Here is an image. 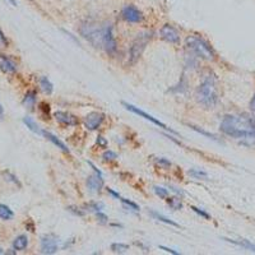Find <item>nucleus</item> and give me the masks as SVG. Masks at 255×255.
<instances>
[{"label": "nucleus", "instance_id": "f257e3e1", "mask_svg": "<svg viewBox=\"0 0 255 255\" xmlns=\"http://www.w3.org/2000/svg\"><path fill=\"white\" fill-rule=\"evenodd\" d=\"M221 131L242 144L255 145V119L248 114L224 115L220 125Z\"/></svg>", "mask_w": 255, "mask_h": 255}, {"label": "nucleus", "instance_id": "f03ea898", "mask_svg": "<svg viewBox=\"0 0 255 255\" xmlns=\"http://www.w3.org/2000/svg\"><path fill=\"white\" fill-rule=\"evenodd\" d=\"M197 101L200 105L206 107H214L220 100V88H218V80L214 74H208L200 83L195 92Z\"/></svg>", "mask_w": 255, "mask_h": 255}, {"label": "nucleus", "instance_id": "7ed1b4c3", "mask_svg": "<svg viewBox=\"0 0 255 255\" xmlns=\"http://www.w3.org/2000/svg\"><path fill=\"white\" fill-rule=\"evenodd\" d=\"M185 42L186 48H189L191 52H194L195 55L199 56V58L204 59V60H214V58H216V54H214L212 46L202 37L189 36L186 38Z\"/></svg>", "mask_w": 255, "mask_h": 255}, {"label": "nucleus", "instance_id": "20e7f679", "mask_svg": "<svg viewBox=\"0 0 255 255\" xmlns=\"http://www.w3.org/2000/svg\"><path fill=\"white\" fill-rule=\"evenodd\" d=\"M105 26H100L92 22H87L80 27V35L90 41L95 48H102V37H104Z\"/></svg>", "mask_w": 255, "mask_h": 255}, {"label": "nucleus", "instance_id": "39448f33", "mask_svg": "<svg viewBox=\"0 0 255 255\" xmlns=\"http://www.w3.org/2000/svg\"><path fill=\"white\" fill-rule=\"evenodd\" d=\"M151 40V35L149 33H141L138 35V37L135 38V41L133 42V45H131L130 48V63H135L141 58L142 52L144 51L145 46L148 44V41Z\"/></svg>", "mask_w": 255, "mask_h": 255}, {"label": "nucleus", "instance_id": "423d86ee", "mask_svg": "<svg viewBox=\"0 0 255 255\" xmlns=\"http://www.w3.org/2000/svg\"><path fill=\"white\" fill-rule=\"evenodd\" d=\"M121 104H123V106H125V109H127V110H129V111H130V112H133V114L138 115V116H142V117H143V119L151 121V123H153V124L157 125V127L162 128V129H165V130H170V131H171V133H174V134H177V133H176V131L174 130V129H171V128H169L166 124H163L162 121L157 120L156 117H153V116H152V115L147 114V112H144V111L141 110V109H138V107L133 106V105L128 104V102H124V101H123Z\"/></svg>", "mask_w": 255, "mask_h": 255}, {"label": "nucleus", "instance_id": "0eeeda50", "mask_svg": "<svg viewBox=\"0 0 255 255\" xmlns=\"http://www.w3.org/2000/svg\"><path fill=\"white\" fill-rule=\"evenodd\" d=\"M102 48H105V51L107 54H110V55L115 54L117 50L116 40H115L114 33H112V26L111 24L105 26L104 37H102Z\"/></svg>", "mask_w": 255, "mask_h": 255}, {"label": "nucleus", "instance_id": "6e6552de", "mask_svg": "<svg viewBox=\"0 0 255 255\" xmlns=\"http://www.w3.org/2000/svg\"><path fill=\"white\" fill-rule=\"evenodd\" d=\"M121 16L129 23H139L143 21V14L134 5H125L121 11Z\"/></svg>", "mask_w": 255, "mask_h": 255}, {"label": "nucleus", "instance_id": "1a4fd4ad", "mask_svg": "<svg viewBox=\"0 0 255 255\" xmlns=\"http://www.w3.org/2000/svg\"><path fill=\"white\" fill-rule=\"evenodd\" d=\"M58 239L54 235H45L41 239V253L42 254H55L59 250Z\"/></svg>", "mask_w": 255, "mask_h": 255}, {"label": "nucleus", "instance_id": "9d476101", "mask_svg": "<svg viewBox=\"0 0 255 255\" xmlns=\"http://www.w3.org/2000/svg\"><path fill=\"white\" fill-rule=\"evenodd\" d=\"M105 120V115L102 112H98V111H93L90 112L84 117V125L88 130H96L101 127L102 121Z\"/></svg>", "mask_w": 255, "mask_h": 255}, {"label": "nucleus", "instance_id": "9b49d317", "mask_svg": "<svg viewBox=\"0 0 255 255\" xmlns=\"http://www.w3.org/2000/svg\"><path fill=\"white\" fill-rule=\"evenodd\" d=\"M161 37L165 40V41L170 42V44H179L180 42V35L177 30L170 24H165L162 28H161Z\"/></svg>", "mask_w": 255, "mask_h": 255}, {"label": "nucleus", "instance_id": "f8f14e48", "mask_svg": "<svg viewBox=\"0 0 255 255\" xmlns=\"http://www.w3.org/2000/svg\"><path fill=\"white\" fill-rule=\"evenodd\" d=\"M55 119L58 123H60L64 127H76V125L80 124L78 117L69 114V112H65V111H56Z\"/></svg>", "mask_w": 255, "mask_h": 255}, {"label": "nucleus", "instance_id": "ddd939ff", "mask_svg": "<svg viewBox=\"0 0 255 255\" xmlns=\"http://www.w3.org/2000/svg\"><path fill=\"white\" fill-rule=\"evenodd\" d=\"M87 186H88V189L93 193H98L101 189H102V186H104V179H102V174H97L96 175H91L88 176V179H87Z\"/></svg>", "mask_w": 255, "mask_h": 255}, {"label": "nucleus", "instance_id": "4468645a", "mask_svg": "<svg viewBox=\"0 0 255 255\" xmlns=\"http://www.w3.org/2000/svg\"><path fill=\"white\" fill-rule=\"evenodd\" d=\"M0 70L8 74H13L17 70V64L7 55H0Z\"/></svg>", "mask_w": 255, "mask_h": 255}, {"label": "nucleus", "instance_id": "2eb2a0df", "mask_svg": "<svg viewBox=\"0 0 255 255\" xmlns=\"http://www.w3.org/2000/svg\"><path fill=\"white\" fill-rule=\"evenodd\" d=\"M107 191H109V193H110L111 195H112V197H115V198H116V199L120 200L121 203H123V206H124V207L127 208V209L133 210V212H139V209H141L138 204H135L134 202H131V200H129V199H125V198L121 197L120 194H117L116 191H114V190H112V189H107Z\"/></svg>", "mask_w": 255, "mask_h": 255}, {"label": "nucleus", "instance_id": "dca6fc26", "mask_svg": "<svg viewBox=\"0 0 255 255\" xmlns=\"http://www.w3.org/2000/svg\"><path fill=\"white\" fill-rule=\"evenodd\" d=\"M42 135H44V137H45L46 139H48V141L51 142L52 144L56 145V147H58V148L60 149V151L64 152V153H69V152H70L69 148H68V147H66V145L64 144V143H63V142L60 141V139L56 138L55 135L51 134L50 131H44V133H42Z\"/></svg>", "mask_w": 255, "mask_h": 255}, {"label": "nucleus", "instance_id": "f3484780", "mask_svg": "<svg viewBox=\"0 0 255 255\" xmlns=\"http://www.w3.org/2000/svg\"><path fill=\"white\" fill-rule=\"evenodd\" d=\"M224 240L228 242H232V244L238 245V246H241L244 248L245 250H249V252L255 253V244H253L252 241H249L246 239H238V240H235V239H227L224 238Z\"/></svg>", "mask_w": 255, "mask_h": 255}, {"label": "nucleus", "instance_id": "a211bd4d", "mask_svg": "<svg viewBox=\"0 0 255 255\" xmlns=\"http://www.w3.org/2000/svg\"><path fill=\"white\" fill-rule=\"evenodd\" d=\"M28 246V238L26 235H19L13 241V249L17 252H23Z\"/></svg>", "mask_w": 255, "mask_h": 255}, {"label": "nucleus", "instance_id": "6ab92c4d", "mask_svg": "<svg viewBox=\"0 0 255 255\" xmlns=\"http://www.w3.org/2000/svg\"><path fill=\"white\" fill-rule=\"evenodd\" d=\"M23 123H24V125H26L28 129H30V130L33 131V133H36V134L42 135V133H44V130H41V129H40V127L37 125V123H36V121L33 120L32 117H30V116L23 117Z\"/></svg>", "mask_w": 255, "mask_h": 255}, {"label": "nucleus", "instance_id": "aec40b11", "mask_svg": "<svg viewBox=\"0 0 255 255\" xmlns=\"http://www.w3.org/2000/svg\"><path fill=\"white\" fill-rule=\"evenodd\" d=\"M149 214H151L152 217L155 218V220L159 221V222H163V223H166V224H171V226H174V227H180L179 223H176V222H174L173 220H170V218L165 217V216H162V214H159V212H156V210H149Z\"/></svg>", "mask_w": 255, "mask_h": 255}, {"label": "nucleus", "instance_id": "412c9836", "mask_svg": "<svg viewBox=\"0 0 255 255\" xmlns=\"http://www.w3.org/2000/svg\"><path fill=\"white\" fill-rule=\"evenodd\" d=\"M22 104L27 107V109H33V107H35V104H36V92L35 91H30V92L26 93V96H24L23 101H22Z\"/></svg>", "mask_w": 255, "mask_h": 255}, {"label": "nucleus", "instance_id": "4be33fe9", "mask_svg": "<svg viewBox=\"0 0 255 255\" xmlns=\"http://www.w3.org/2000/svg\"><path fill=\"white\" fill-rule=\"evenodd\" d=\"M14 217V212L5 204L0 203V220L11 221Z\"/></svg>", "mask_w": 255, "mask_h": 255}, {"label": "nucleus", "instance_id": "5701e85b", "mask_svg": "<svg viewBox=\"0 0 255 255\" xmlns=\"http://www.w3.org/2000/svg\"><path fill=\"white\" fill-rule=\"evenodd\" d=\"M40 87H41V90L46 93V95H51L52 91H54V86H52V83L50 82L48 77H41L40 78Z\"/></svg>", "mask_w": 255, "mask_h": 255}, {"label": "nucleus", "instance_id": "b1692460", "mask_svg": "<svg viewBox=\"0 0 255 255\" xmlns=\"http://www.w3.org/2000/svg\"><path fill=\"white\" fill-rule=\"evenodd\" d=\"M166 200H167V203H169V206L173 209L175 210H179L183 208V202H181V199L177 197H173V198H166Z\"/></svg>", "mask_w": 255, "mask_h": 255}, {"label": "nucleus", "instance_id": "393cba45", "mask_svg": "<svg viewBox=\"0 0 255 255\" xmlns=\"http://www.w3.org/2000/svg\"><path fill=\"white\" fill-rule=\"evenodd\" d=\"M111 250L116 253V254H124V253H127L129 250V245L121 244V242H119V244L115 242V244L111 245Z\"/></svg>", "mask_w": 255, "mask_h": 255}, {"label": "nucleus", "instance_id": "a878e982", "mask_svg": "<svg viewBox=\"0 0 255 255\" xmlns=\"http://www.w3.org/2000/svg\"><path fill=\"white\" fill-rule=\"evenodd\" d=\"M3 176H4V179L7 180V181H9V183H13L14 185H17L18 188H21V183H19V180L17 179V176L16 175H13V174L9 173V171H4Z\"/></svg>", "mask_w": 255, "mask_h": 255}, {"label": "nucleus", "instance_id": "bb28decb", "mask_svg": "<svg viewBox=\"0 0 255 255\" xmlns=\"http://www.w3.org/2000/svg\"><path fill=\"white\" fill-rule=\"evenodd\" d=\"M153 190H155L156 195L161 198V199H166V198H169V190L162 188V186H155Z\"/></svg>", "mask_w": 255, "mask_h": 255}, {"label": "nucleus", "instance_id": "cd10ccee", "mask_svg": "<svg viewBox=\"0 0 255 255\" xmlns=\"http://www.w3.org/2000/svg\"><path fill=\"white\" fill-rule=\"evenodd\" d=\"M189 174L193 176L194 179H207L208 177L207 173H204V171H200V170H197V169L189 170Z\"/></svg>", "mask_w": 255, "mask_h": 255}, {"label": "nucleus", "instance_id": "c85d7f7f", "mask_svg": "<svg viewBox=\"0 0 255 255\" xmlns=\"http://www.w3.org/2000/svg\"><path fill=\"white\" fill-rule=\"evenodd\" d=\"M190 128H191L193 130H195V131H198V133H200V134L206 135V137H208V138H209V139H213V141H218L217 137H216V135L210 134V133H207V131L203 130V129H200V128L195 127V125H190Z\"/></svg>", "mask_w": 255, "mask_h": 255}, {"label": "nucleus", "instance_id": "c756f323", "mask_svg": "<svg viewBox=\"0 0 255 255\" xmlns=\"http://www.w3.org/2000/svg\"><path fill=\"white\" fill-rule=\"evenodd\" d=\"M102 159H104L105 161H115V159H117V155L112 151H106L104 155H102Z\"/></svg>", "mask_w": 255, "mask_h": 255}, {"label": "nucleus", "instance_id": "7c9ffc66", "mask_svg": "<svg viewBox=\"0 0 255 255\" xmlns=\"http://www.w3.org/2000/svg\"><path fill=\"white\" fill-rule=\"evenodd\" d=\"M191 209H193V212H195V213L198 214V216H200V217H203L206 218V220H210V216L209 214L207 213V212H204V210H202L200 208H197V207H194V206H191Z\"/></svg>", "mask_w": 255, "mask_h": 255}, {"label": "nucleus", "instance_id": "2f4dec72", "mask_svg": "<svg viewBox=\"0 0 255 255\" xmlns=\"http://www.w3.org/2000/svg\"><path fill=\"white\" fill-rule=\"evenodd\" d=\"M96 216H97V218H98V221H100V223H102V224L107 223V216L105 213H102V210H98V212H96Z\"/></svg>", "mask_w": 255, "mask_h": 255}, {"label": "nucleus", "instance_id": "473e14b6", "mask_svg": "<svg viewBox=\"0 0 255 255\" xmlns=\"http://www.w3.org/2000/svg\"><path fill=\"white\" fill-rule=\"evenodd\" d=\"M8 45V40L5 37V35L3 33V31L0 30V46H7Z\"/></svg>", "mask_w": 255, "mask_h": 255}, {"label": "nucleus", "instance_id": "72a5a7b5", "mask_svg": "<svg viewBox=\"0 0 255 255\" xmlns=\"http://www.w3.org/2000/svg\"><path fill=\"white\" fill-rule=\"evenodd\" d=\"M156 162L159 163V165L166 166V167H170V166H171V162H170V161H167V159H156Z\"/></svg>", "mask_w": 255, "mask_h": 255}, {"label": "nucleus", "instance_id": "f704fd0d", "mask_svg": "<svg viewBox=\"0 0 255 255\" xmlns=\"http://www.w3.org/2000/svg\"><path fill=\"white\" fill-rule=\"evenodd\" d=\"M159 249H162V250H165L166 253H171V254H174V255H179L180 254L179 252H175V250H173V249L167 248V246H163V245H161V246H159Z\"/></svg>", "mask_w": 255, "mask_h": 255}, {"label": "nucleus", "instance_id": "c9c22d12", "mask_svg": "<svg viewBox=\"0 0 255 255\" xmlns=\"http://www.w3.org/2000/svg\"><path fill=\"white\" fill-rule=\"evenodd\" d=\"M97 143H98V145H101V147H106L107 145L106 139H105L104 137H101V135L97 138Z\"/></svg>", "mask_w": 255, "mask_h": 255}, {"label": "nucleus", "instance_id": "e433bc0d", "mask_svg": "<svg viewBox=\"0 0 255 255\" xmlns=\"http://www.w3.org/2000/svg\"><path fill=\"white\" fill-rule=\"evenodd\" d=\"M250 109H252L253 112H255V93L254 96H253L252 101H250Z\"/></svg>", "mask_w": 255, "mask_h": 255}, {"label": "nucleus", "instance_id": "4c0bfd02", "mask_svg": "<svg viewBox=\"0 0 255 255\" xmlns=\"http://www.w3.org/2000/svg\"><path fill=\"white\" fill-rule=\"evenodd\" d=\"M4 119V107L3 105H1V102H0V120H3Z\"/></svg>", "mask_w": 255, "mask_h": 255}, {"label": "nucleus", "instance_id": "58836bf2", "mask_svg": "<svg viewBox=\"0 0 255 255\" xmlns=\"http://www.w3.org/2000/svg\"><path fill=\"white\" fill-rule=\"evenodd\" d=\"M8 3L9 4H12V5H13V7H16V5H17V3H16V0H7Z\"/></svg>", "mask_w": 255, "mask_h": 255}, {"label": "nucleus", "instance_id": "ea45409f", "mask_svg": "<svg viewBox=\"0 0 255 255\" xmlns=\"http://www.w3.org/2000/svg\"><path fill=\"white\" fill-rule=\"evenodd\" d=\"M0 254H4V252H3V250H1V249H0Z\"/></svg>", "mask_w": 255, "mask_h": 255}, {"label": "nucleus", "instance_id": "a19ab883", "mask_svg": "<svg viewBox=\"0 0 255 255\" xmlns=\"http://www.w3.org/2000/svg\"><path fill=\"white\" fill-rule=\"evenodd\" d=\"M30 1H33V0H30Z\"/></svg>", "mask_w": 255, "mask_h": 255}]
</instances>
